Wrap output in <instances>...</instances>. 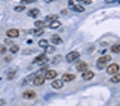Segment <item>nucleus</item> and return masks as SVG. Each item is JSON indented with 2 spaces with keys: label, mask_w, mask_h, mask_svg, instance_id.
<instances>
[{
  "label": "nucleus",
  "mask_w": 120,
  "mask_h": 106,
  "mask_svg": "<svg viewBox=\"0 0 120 106\" xmlns=\"http://www.w3.org/2000/svg\"><path fill=\"white\" fill-rule=\"evenodd\" d=\"M112 59V57L110 55H105L100 57L98 59L97 62V67L99 70H102L106 66V64Z\"/></svg>",
  "instance_id": "obj_1"
},
{
  "label": "nucleus",
  "mask_w": 120,
  "mask_h": 106,
  "mask_svg": "<svg viewBox=\"0 0 120 106\" xmlns=\"http://www.w3.org/2000/svg\"><path fill=\"white\" fill-rule=\"evenodd\" d=\"M49 58L46 56L45 54H40L35 57L33 60L32 63L37 64L38 65L41 66V65H45L46 63L49 62Z\"/></svg>",
  "instance_id": "obj_2"
},
{
  "label": "nucleus",
  "mask_w": 120,
  "mask_h": 106,
  "mask_svg": "<svg viewBox=\"0 0 120 106\" xmlns=\"http://www.w3.org/2000/svg\"><path fill=\"white\" fill-rule=\"evenodd\" d=\"M120 70V67L116 63H113V64H110L109 66L107 67V73L108 75H114L116 74V73Z\"/></svg>",
  "instance_id": "obj_3"
},
{
  "label": "nucleus",
  "mask_w": 120,
  "mask_h": 106,
  "mask_svg": "<svg viewBox=\"0 0 120 106\" xmlns=\"http://www.w3.org/2000/svg\"><path fill=\"white\" fill-rule=\"evenodd\" d=\"M75 67L79 72H85L88 69V65L84 61H79L75 64Z\"/></svg>",
  "instance_id": "obj_4"
},
{
  "label": "nucleus",
  "mask_w": 120,
  "mask_h": 106,
  "mask_svg": "<svg viewBox=\"0 0 120 106\" xmlns=\"http://www.w3.org/2000/svg\"><path fill=\"white\" fill-rule=\"evenodd\" d=\"M80 56V53L76 51H72L67 54L66 56V59L69 63H71Z\"/></svg>",
  "instance_id": "obj_5"
},
{
  "label": "nucleus",
  "mask_w": 120,
  "mask_h": 106,
  "mask_svg": "<svg viewBox=\"0 0 120 106\" xmlns=\"http://www.w3.org/2000/svg\"><path fill=\"white\" fill-rule=\"evenodd\" d=\"M19 31L16 28H11L8 30L6 32V35L10 38H15L19 36Z\"/></svg>",
  "instance_id": "obj_6"
},
{
  "label": "nucleus",
  "mask_w": 120,
  "mask_h": 106,
  "mask_svg": "<svg viewBox=\"0 0 120 106\" xmlns=\"http://www.w3.org/2000/svg\"><path fill=\"white\" fill-rule=\"evenodd\" d=\"M36 94L33 90H27L24 92L22 94V97L25 99L31 100L35 98Z\"/></svg>",
  "instance_id": "obj_7"
},
{
  "label": "nucleus",
  "mask_w": 120,
  "mask_h": 106,
  "mask_svg": "<svg viewBox=\"0 0 120 106\" xmlns=\"http://www.w3.org/2000/svg\"><path fill=\"white\" fill-rule=\"evenodd\" d=\"M45 79L43 75H38L35 78L33 81V84L35 86H39L43 85L45 82Z\"/></svg>",
  "instance_id": "obj_8"
},
{
  "label": "nucleus",
  "mask_w": 120,
  "mask_h": 106,
  "mask_svg": "<svg viewBox=\"0 0 120 106\" xmlns=\"http://www.w3.org/2000/svg\"><path fill=\"white\" fill-rule=\"evenodd\" d=\"M57 72L55 70H50L46 71L44 75V78L45 79L51 80L55 78L57 76Z\"/></svg>",
  "instance_id": "obj_9"
},
{
  "label": "nucleus",
  "mask_w": 120,
  "mask_h": 106,
  "mask_svg": "<svg viewBox=\"0 0 120 106\" xmlns=\"http://www.w3.org/2000/svg\"><path fill=\"white\" fill-rule=\"evenodd\" d=\"M50 41L52 43L56 45H61L63 43V41L61 37L57 34H53L50 38Z\"/></svg>",
  "instance_id": "obj_10"
},
{
  "label": "nucleus",
  "mask_w": 120,
  "mask_h": 106,
  "mask_svg": "<svg viewBox=\"0 0 120 106\" xmlns=\"http://www.w3.org/2000/svg\"><path fill=\"white\" fill-rule=\"evenodd\" d=\"M81 76L85 80H90L94 77V73L92 71H86L83 73Z\"/></svg>",
  "instance_id": "obj_11"
},
{
  "label": "nucleus",
  "mask_w": 120,
  "mask_h": 106,
  "mask_svg": "<svg viewBox=\"0 0 120 106\" xmlns=\"http://www.w3.org/2000/svg\"><path fill=\"white\" fill-rule=\"evenodd\" d=\"M44 33L43 30L38 28H32L29 31V33L34 36H40Z\"/></svg>",
  "instance_id": "obj_12"
},
{
  "label": "nucleus",
  "mask_w": 120,
  "mask_h": 106,
  "mask_svg": "<svg viewBox=\"0 0 120 106\" xmlns=\"http://www.w3.org/2000/svg\"><path fill=\"white\" fill-rule=\"evenodd\" d=\"M40 12V10L38 8H33L29 10L27 12V15L29 17H32L33 18H36Z\"/></svg>",
  "instance_id": "obj_13"
},
{
  "label": "nucleus",
  "mask_w": 120,
  "mask_h": 106,
  "mask_svg": "<svg viewBox=\"0 0 120 106\" xmlns=\"http://www.w3.org/2000/svg\"><path fill=\"white\" fill-rule=\"evenodd\" d=\"M75 78V76L71 74H65L61 77V79L63 82H70Z\"/></svg>",
  "instance_id": "obj_14"
},
{
  "label": "nucleus",
  "mask_w": 120,
  "mask_h": 106,
  "mask_svg": "<svg viewBox=\"0 0 120 106\" xmlns=\"http://www.w3.org/2000/svg\"><path fill=\"white\" fill-rule=\"evenodd\" d=\"M34 25L36 27V28L38 29H42L43 30V28L47 27L48 26V25L46 22H44L43 20H37L34 23Z\"/></svg>",
  "instance_id": "obj_15"
},
{
  "label": "nucleus",
  "mask_w": 120,
  "mask_h": 106,
  "mask_svg": "<svg viewBox=\"0 0 120 106\" xmlns=\"http://www.w3.org/2000/svg\"><path fill=\"white\" fill-rule=\"evenodd\" d=\"M64 85L63 82L60 79H56L54 80L51 83V86L53 88L56 90H58L63 87Z\"/></svg>",
  "instance_id": "obj_16"
},
{
  "label": "nucleus",
  "mask_w": 120,
  "mask_h": 106,
  "mask_svg": "<svg viewBox=\"0 0 120 106\" xmlns=\"http://www.w3.org/2000/svg\"><path fill=\"white\" fill-rule=\"evenodd\" d=\"M59 18V16L57 14H53V13H51V14L48 15L45 17V22H52L54 21L57 20V19Z\"/></svg>",
  "instance_id": "obj_17"
},
{
  "label": "nucleus",
  "mask_w": 120,
  "mask_h": 106,
  "mask_svg": "<svg viewBox=\"0 0 120 106\" xmlns=\"http://www.w3.org/2000/svg\"><path fill=\"white\" fill-rule=\"evenodd\" d=\"M71 10H73L75 11V12H83L85 11V8L83 7L82 5L80 4H76V5H73L71 8H69Z\"/></svg>",
  "instance_id": "obj_18"
},
{
  "label": "nucleus",
  "mask_w": 120,
  "mask_h": 106,
  "mask_svg": "<svg viewBox=\"0 0 120 106\" xmlns=\"http://www.w3.org/2000/svg\"><path fill=\"white\" fill-rule=\"evenodd\" d=\"M63 56L61 55L58 54L53 57L52 59L51 63L52 64L55 65H57L61 62V61L63 60Z\"/></svg>",
  "instance_id": "obj_19"
},
{
  "label": "nucleus",
  "mask_w": 120,
  "mask_h": 106,
  "mask_svg": "<svg viewBox=\"0 0 120 106\" xmlns=\"http://www.w3.org/2000/svg\"><path fill=\"white\" fill-rule=\"evenodd\" d=\"M36 76L35 73H32V74L28 75L27 76L25 77V79L24 80V82L26 84H28L31 82H33V81Z\"/></svg>",
  "instance_id": "obj_20"
},
{
  "label": "nucleus",
  "mask_w": 120,
  "mask_h": 106,
  "mask_svg": "<svg viewBox=\"0 0 120 106\" xmlns=\"http://www.w3.org/2000/svg\"><path fill=\"white\" fill-rule=\"evenodd\" d=\"M61 25V23L58 20H56L54 22L50 23L49 27L51 29H57Z\"/></svg>",
  "instance_id": "obj_21"
},
{
  "label": "nucleus",
  "mask_w": 120,
  "mask_h": 106,
  "mask_svg": "<svg viewBox=\"0 0 120 106\" xmlns=\"http://www.w3.org/2000/svg\"><path fill=\"white\" fill-rule=\"evenodd\" d=\"M56 48L52 45H48L45 48H44V52L46 54H52L56 51Z\"/></svg>",
  "instance_id": "obj_22"
},
{
  "label": "nucleus",
  "mask_w": 120,
  "mask_h": 106,
  "mask_svg": "<svg viewBox=\"0 0 120 106\" xmlns=\"http://www.w3.org/2000/svg\"><path fill=\"white\" fill-rule=\"evenodd\" d=\"M38 45L40 47L45 48L46 46L49 45V43H48V41L47 40L43 39L40 40V41L38 42Z\"/></svg>",
  "instance_id": "obj_23"
},
{
  "label": "nucleus",
  "mask_w": 120,
  "mask_h": 106,
  "mask_svg": "<svg viewBox=\"0 0 120 106\" xmlns=\"http://www.w3.org/2000/svg\"><path fill=\"white\" fill-rule=\"evenodd\" d=\"M111 81L113 83H118L120 82V74L114 75L111 79Z\"/></svg>",
  "instance_id": "obj_24"
},
{
  "label": "nucleus",
  "mask_w": 120,
  "mask_h": 106,
  "mask_svg": "<svg viewBox=\"0 0 120 106\" xmlns=\"http://www.w3.org/2000/svg\"><path fill=\"white\" fill-rule=\"evenodd\" d=\"M9 51L12 54L17 53L19 51V46L18 45H13L10 48Z\"/></svg>",
  "instance_id": "obj_25"
},
{
  "label": "nucleus",
  "mask_w": 120,
  "mask_h": 106,
  "mask_svg": "<svg viewBox=\"0 0 120 106\" xmlns=\"http://www.w3.org/2000/svg\"><path fill=\"white\" fill-rule=\"evenodd\" d=\"M26 9V7L25 5H18V6H16L14 8V10L17 12H21L25 10V9Z\"/></svg>",
  "instance_id": "obj_26"
},
{
  "label": "nucleus",
  "mask_w": 120,
  "mask_h": 106,
  "mask_svg": "<svg viewBox=\"0 0 120 106\" xmlns=\"http://www.w3.org/2000/svg\"><path fill=\"white\" fill-rule=\"evenodd\" d=\"M15 71H10L7 75V79L10 80L13 79L15 76Z\"/></svg>",
  "instance_id": "obj_27"
},
{
  "label": "nucleus",
  "mask_w": 120,
  "mask_h": 106,
  "mask_svg": "<svg viewBox=\"0 0 120 106\" xmlns=\"http://www.w3.org/2000/svg\"><path fill=\"white\" fill-rule=\"evenodd\" d=\"M7 48L4 45H0V54L3 55L6 53Z\"/></svg>",
  "instance_id": "obj_28"
},
{
  "label": "nucleus",
  "mask_w": 120,
  "mask_h": 106,
  "mask_svg": "<svg viewBox=\"0 0 120 106\" xmlns=\"http://www.w3.org/2000/svg\"><path fill=\"white\" fill-rule=\"evenodd\" d=\"M34 2V0H22L20 2V3L22 5L30 4V3Z\"/></svg>",
  "instance_id": "obj_29"
},
{
  "label": "nucleus",
  "mask_w": 120,
  "mask_h": 106,
  "mask_svg": "<svg viewBox=\"0 0 120 106\" xmlns=\"http://www.w3.org/2000/svg\"><path fill=\"white\" fill-rule=\"evenodd\" d=\"M111 51L112 52H113L114 53H119V51H118V49H117V45H115L112 46L111 48Z\"/></svg>",
  "instance_id": "obj_30"
},
{
  "label": "nucleus",
  "mask_w": 120,
  "mask_h": 106,
  "mask_svg": "<svg viewBox=\"0 0 120 106\" xmlns=\"http://www.w3.org/2000/svg\"><path fill=\"white\" fill-rule=\"evenodd\" d=\"M6 103V100L3 99H0V106H4Z\"/></svg>",
  "instance_id": "obj_31"
},
{
  "label": "nucleus",
  "mask_w": 120,
  "mask_h": 106,
  "mask_svg": "<svg viewBox=\"0 0 120 106\" xmlns=\"http://www.w3.org/2000/svg\"><path fill=\"white\" fill-rule=\"evenodd\" d=\"M79 2H82L83 3H84V4H86V5H88V4H90L91 3L92 1H89V0H86V1H84V0H83V1H79Z\"/></svg>",
  "instance_id": "obj_32"
},
{
  "label": "nucleus",
  "mask_w": 120,
  "mask_h": 106,
  "mask_svg": "<svg viewBox=\"0 0 120 106\" xmlns=\"http://www.w3.org/2000/svg\"><path fill=\"white\" fill-rule=\"evenodd\" d=\"M117 49H118V51L120 52V44L119 45H117Z\"/></svg>",
  "instance_id": "obj_33"
},
{
  "label": "nucleus",
  "mask_w": 120,
  "mask_h": 106,
  "mask_svg": "<svg viewBox=\"0 0 120 106\" xmlns=\"http://www.w3.org/2000/svg\"><path fill=\"white\" fill-rule=\"evenodd\" d=\"M118 2H119L120 4V1H118Z\"/></svg>",
  "instance_id": "obj_34"
}]
</instances>
